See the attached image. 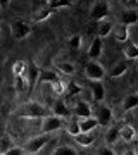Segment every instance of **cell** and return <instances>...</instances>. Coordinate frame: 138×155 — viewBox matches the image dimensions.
<instances>
[{"instance_id":"cell-3","label":"cell","mask_w":138,"mask_h":155,"mask_svg":"<svg viewBox=\"0 0 138 155\" xmlns=\"http://www.w3.org/2000/svg\"><path fill=\"white\" fill-rule=\"evenodd\" d=\"M109 16V2L105 0H99V2H93L92 7H90V19L92 21H105Z\"/></svg>"},{"instance_id":"cell-39","label":"cell","mask_w":138,"mask_h":155,"mask_svg":"<svg viewBox=\"0 0 138 155\" xmlns=\"http://www.w3.org/2000/svg\"><path fill=\"white\" fill-rule=\"evenodd\" d=\"M0 35H2V26H0Z\"/></svg>"},{"instance_id":"cell-35","label":"cell","mask_w":138,"mask_h":155,"mask_svg":"<svg viewBox=\"0 0 138 155\" xmlns=\"http://www.w3.org/2000/svg\"><path fill=\"white\" fill-rule=\"evenodd\" d=\"M99 155H116V153L109 147H102V148H99Z\"/></svg>"},{"instance_id":"cell-16","label":"cell","mask_w":138,"mask_h":155,"mask_svg":"<svg viewBox=\"0 0 138 155\" xmlns=\"http://www.w3.org/2000/svg\"><path fill=\"white\" fill-rule=\"evenodd\" d=\"M54 9H50L49 5L47 7H42V9H38V11L33 12V21L35 22H45L49 17H52V14H54Z\"/></svg>"},{"instance_id":"cell-33","label":"cell","mask_w":138,"mask_h":155,"mask_svg":"<svg viewBox=\"0 0 138 155\" xmlns=\"http://www.w3.org/2000/svg\"><path fill=\"white\" fill-rule=\"evenodd\" d=\"M66 86H64V83L62 81H59V83H55V84H52V91H54L55 95H62L64 91H66Z\"/></svg>"},{"instance_id":"cell-17","label":"cell","mask_w":138,"mask_h":155,"mask_svg":"<svg viewBox=\"0 0 138 155\" xmlns=\"http://www.w3.org/2000/svg\"><path fill=\"white\" fill-rule=\"evenodd\" d=\"M79 122V127H81V133H92L97 126H100L97 117H90V119H81Z\"/></svg>"},{"instance_id":"cell-21","label":"cell","mask_w":138,"mask_h":155,"mask_svg":"<svg viewBox=\"0 0 138 155\" xmlns=\"http://www.w3.org/2000/svg\"><path fill=\"white\" fill-rule=\"evenodd\" d=\"M119 138H121V129L119 127L112 126L107 129V133H105V143L107 145H114Z\"/></svg>"},{"instance_id":"cell-8","label":"cell","mask_w":138,"mask_h":155,"mask_svg":"<svg viewBox=\"0 0 138 155\" xmlns=\"http://www.w3.org/2000/svg\"><path fill=\"white\" fill-rule=\"evenodd\" d=\"M62 124H64V122H62V119H61V117H57V116L45 117L43 124H42V134L54 133V131H57V129H61Z\"/></svg>"},{"instance_id":"cell-24","label":"cell","mask_w":138,"mask_h":155,"mask_svg":"<svg viewBox=\"0 0 138 155\" xmlns=\"http://www.w3.org/2000/svg\"><path fill=\"white\" fill-rule=\"evenodd\" d=\"M74 140H76L78 145H81V147H90V145H93V134L92 133H81L78 134V136H74Z\"/></svg>"},{"instance_id":"cell-26","label":"cell","mask_w":138,"mask_h":155,"mask_svg":"<svg viewBox=\"0 0 138 155\" xmlns=\"http://www.w3.org/2000/svg\"><path fill=\"white\" fill-rule=\"evenodd\" d=\"M47 5L55 11V9H64V7L74 5V2H69V0H49V2H47Z\"/></svg>"},{"instance_id":"cell-6","label":"cell","mask_w":138,"mask_h":155,"mask_svg":"<svg viewBox=\"0 0 138 155\" xmlns=\"http://www.w3.org/2000/svg\"><path fill=\"white\" fill-rule=\"evenodd\" d=\"M85 76L88 78V81H102L105 78V69L97 61H90L85 66Z\"/></svg>"},{"instance_id":"cell-38","label":"cell","mask_w":138,"mask_h":155,"mask_svg":"<svg viewBox=\"0 0 138 155\" xmlns=\"http://www.w3.org/2000/svg\"><path fill=\"white\" fill-rule=\"evenodd\" d=\"M136 90H138V79H136Z\"/></svg>"},{"instance_id":"cell-9","label":"cell","mask_w":138,"mask_h":155,"mask_svg":"<svg viewBox=\"0 0 138 155\" xmlns=\"http://www.w3.org/2000/svg\"><path fill=\"white\" fill-rule=\"evenodd\" d=\"M117 19H119V24H124V26H133V24H138V11L136 9H124L117 14Z\"/></svg>"},{"instance_id":"cell-36","label":"cell","mask_w":138,"mask_h":155,"mask_svg":"<svg viewBox=\"0 0 138 155\" xmlns=\"http://www.w3.org/2000/svg\"><path fill=\"white\" fill-rule=\"evenodd\" d=\"M11 5V0H0V9H7Z\"/></svg>"},{"instance_id":"cell-40","label":"cell","mask_w":138,"mask_h":155,"mask_svg":"<svg viewBox=\"0 0 138 155\" xmlns=\"http://www.w3.org/2000/svg\"><path fill=\"white\" fill-rule=\"evenodd\" d=\"M0 155H7V153H5V152H4V153H0Z\"/></svg>"},{"instance_id":"cell-7","label":"cell","mask_w":138,"mask_h":155,"mask_svg":"<svg viewBox=\"0 0 138 155\" xmlns=\"http://www.w3.org/2000/svg\"><path fill=\"white\" fill-rule=\"evenodd\" d=\"M95 117H97V121H99L100 126L109 127L110 122H112V110H110V107L99 105L95 109Z\"/></svg>"},{"instance_id":"cell-23","label":"cell","mask_w":138,"mask_h":155,"mask_svg":"<svg viewBox=\"0 0 138 155\" xmlns=\"http://www.w3.org/2000/svg\"><path fill=\"white\" fill-rule=\"evenodd\" d=\"M123 52H124V57H126L128 61L138 59V45H135V43H128L126 47L123 48Z\"/></svg>"},{"instance_id":"cell-30","label":"cell","mask_w":138,"mask_h":155,"mask_svg":"<svg viewBox=\"0 0 138 155\" xmlns=\"http://www.w3.org/2000/svg\"><path fill=\"white\" fill-rule=\"evenodd\" d=\"M81 90H83V86H81V84H78L76 81H71V83L67 84V95H69V97L79 95V93H81Z\"/></svg>"},{"instance_id":"cell-12","label":"cell","mask_w":138,"mask_h":155,"mask_svg":"<svg viewBox=\"0 0 138 155\" xmlns=\"http://www.w3.org/2000/svg\"><path fill=\"white\" fill-rule=\"evenodd\" d=\"M102 48H104V43H102V38L95 36L90 43V48H88V57L92 61H97L100 55H102Z\"/></svg>"},{"instance_id":"cell-5","label":"cell","mask_w":138,"mask_h":155,"mask_svg":"<svg viewBox=\"0 0 138 155\" xmlns=\"http://www.w3.org/2000/svg\"><path fill=\"white\" fill-rule=\"evenodd\" d=\"M49 141H50V134H38V136H35V138L28 140L26 147H24V153L36 155Z\"/></svg>"},{"instance_id":"cell-32","label":"cell","mask_w":138,"mask_h":155,"mask_svg":"<svg viewBox=\"0 0 138 155\" xmlns=\"http://www.w3.org/2000/svg\"><path fill=\"white\" fill-rule=\"evenodd\" d=\"M14 88H16L17 91H24V90H28V84H26V81H24V78L22 76L14 78Z\"/></svg>"},{"instance_id":"cell-1","label":"cell","mask_w":138,"mask_h":155,"mask_svg":"<svg viewBox=\"0 0 138 155\" xmlns=\"http://www.w3.org/2000/svg\"><path fill=\"white\" fill-rule=\"evenodd\" d=\"M17 117L22 119H38V117H49V110L43 105H40L38 102L29 100L22 105L21 110H17Z\"/></svg>"},{"instance_id":"cell-2","label":"cell","mask_w":138,"mask_h":155,"mask_svg":"<svg viewBox=\"0 0 138 155\" xmlns=\"http://www.w3.org/2000/svg\"><path fill=\"white\" fill-rule=\"evenodd\" d=\"M40 72L42 71H40V67L35 64L33 59H28L26 61V71L22 74V78H24V81H26V84H28V91H33V88L36 86Z\"/></svg>"},{"instance_id":"cell-28","label":"cell","mask_w":138,"mask_h":155,"mask_svg":"<svg viewBox=\"0 0 138 155\" xmlns=\"http://www.w3.org/2000/svg\"><path fill=\"white\" fill-rule=\"evenodd\" d=\"M81 41H83L81 35H72L71 38L67 40V47L71 50H79L81 48Z\"/></svg>"},{"instance_id":"cell-31","label":"cell","mask_w":138,"mask_h":155,"mask_svg":"<svg viewBox=\"0 0 138 155\" xmlns=\"http://www.w3.org/2000/svg\"><path fill=\"white\" fill-rule=\"evenodd\" d=\"M67 133L71 134V136H78V134H81L79 122H69V124H67Z\"/></svg>"},{"instance_id":"cell-25","label":"cell","mask_w":138,"mask_h":155,"mask_svg":"<svg viewBox=\"0 0 138 155\" xmlns=\"http://www.w3.org/2000/svg\"><path fill=\"white\" fill-rule=\"evenodd\" d=\"M57 71L62 72V74H66V76H71V74H74V71H76V67H74V64L72 62H59L57 64Z\"/></svg>"},{"instance_id":"cell-4","label":"cell","mask_w":138,"mask_h":155,"mask_svg":"<svg viewBox=\"0 0 138 155\" xmlns=\"http://www.w3.org/2000/svg\"><path fill=\"white\" fill-rule=\"evenodd\" d=\"M11 33L16 40H24L31 35V24L24 19H14L11 24Z\"/></svg>"},{"instance_id":"cell-10","label":"cell","mask_w":138,"mask_h":155,"mask_svg":"<svg viewBox=\"0 0 138 155\" xmlns=\"http://www.w3.org/2000/svg\"><path fill=\"white\" fill-rule=\"evenodd\" d=\"M88 86L95 102H102L105 98V86L102 81H88Z\"/></svg>"},{"instance_id":"cell-11","label":"cell","mask_w":138,"mask_h":155,"mask_svg":"<svg viewBox=\"0 0 138 155\" xmlns=\"http://www.w3.org/2000/svg\"><path fill=\"white\" fill-rule=\"evenodd\" d=\"M72 114L76 117H81V119H90L92 117V107H90L88 102H76V105L72 109Z\"/></svg>"},{"instance_id":"cell-14","label":"cell","mask_w":138,"mask_h":155,"mask_svg":"<svg viewBox=\"0 0 138 155\" xmlns=\"http://www.w3.org/2000/svg\"><path fill=\"white\" fill-rule=\"evenodd\" d=\"M61 81V78L57 76L55 71H49V69H43L40 72V78H38V83H50V84H55Z\"/></svg>"},{"instance_id":"cell-41","label":"cell","mask_w":138,"mask_h":155,"mask_svg":"<svg viewBox=\"0 0 138 155\" xmlns=\"http://www.w3.org/2000/svg\"><path fill=\"white\" fill-rule=\"evenodd\" d=\"M136 116H138V109H136Z\"/></svg>"},{"instance_id":"cell-22","label":"cell","mask_w":138,"mask_h":155,"mask_svg":"<svg viewBox=\"0 0 138 155\" xmlns=\"http://www.w3.org/2000/svg\"><path fill=\"white\" fill-rule=\"evenodd\" d=\"M128 71V62L126 61H121V62H117L116 66L110 69V72H109V76L110 78H121V76H124V72Z\"/></svg>"},{"instance_id":"cell-19","label":"cell","mask_w":138,"mask_h":155,"mask_svg":"<svg viewBox=\"0 0 138 155\" xmlns=\"http://www.w3.org/2000/svg\"><path fill=\"white\" fill-rule=\"evenodd\" d=\"M133 109H138V93H131L128 95L126 98L123 100V110L130 112Z\"/></svg>"},{"instance_id":"cell-15","label":"cell","mask_w":138,"mask_h":155,"mask_svg":"<svg viewBox=\"0 0 138 155\" xmlns=\"http://www.w3.org/2000/svg\"><path fill=\"white\" fill-rule=\"evenodd\" d=\"M112 31H114V24H112L110 21H107V19L97 24V36L102 38V40H104L105 36H109Z\"/></svg>"},{"instance_id":"cell-29","label":"cell","mask_w":138,"mask_h":155,"mask_svg":"<svg viewBox=\"0 0 138 155\" xmlns=\"http://www.w3.org/2000/svg\"><path fill=\"white\" fill-rule=\"evenodd\" d=\"M52 155H78V152L74 148H71V147H57V148L52 152Z\"/></svg>"},{"instance_id":"cell-37","label":"cell","mask_w":138,"mask_h":155,"mask_svg":"<svg viewBox=\"0 0 138 155\" xmlns=\"http://www.w3.org/2000/svg\"><path fill=\"white\" fill-rule=\"evenodd\" d=\"M123 155H136V152H135V150H124V152H123Z\"/></svg>"},{"instance_id":"cell-27","label":"cell","mask_w":138,"mask_h":155,"mask_svg":"<svg viewBox=\"0 0 138 155\" xmlns=\"http://www.w3.org/2000/svg\"><path fill=\"white\" fill-rule=\"evenodd\" d=\"M24 71H26V61H16L14 62V66H12V74H14V78L22 76Z\"/></svg>"},{"instance_id":"cell-34","label":"cell","mask_w":138,"mask_h":155,"mask_svg":"<svg viewBox=\"0 0 138 155\" xmlns=\"http://www.w3.org/2000/svg\"><path fill=\"white\" fill-rule=\"evenodd\" d=\"M7 155H22L24 153V148H19V147H12V148H9L5 152Z\"/></svg>"},{"instance_id":"cell-20","label":"cell","mask_w":138,"mask_h":155,"mask_svg":"<svg viewBox=\"0 0 138 155\" xmlns=\"http://www.w3.org/2000/svg\"><path fill=\"white\" fill-rule=\"evenodd\" d=\"M52 112H54V116H57V117H69L71 116V110L67 109V105L62 102V100H59V102H55V105H54V109H52Z\"/></svg>"},{"instance_id":"cell-13","label":"cell","mask_w":138,"mask_h":155,"mask_svg":"<svg viewBox=\"0 0 138 155\" xmlns=\"http://www.w3.org/2000/svg\"><path fill=\"white\" fill-rule=\"evenodd\" d=\"M112 35H114L116 41L124 43V41H128V38H130V28H128V26H124V24H117V26H114Z\"/></svg>"},{"instance_id":"cell-18","label":"cell","mask_w":138,"mask_h":155,"mask_svg":"<svg viewBox=\"0 0 138 155\" xmlns=\"http://www.w3.org/2000/svg\"><path fill=\"white\" fill-rule=\"evenodd\" d=\"M121 140H124L126 143H131L136 140V131H135V127L130 126V124H124L121 127Z\"/></svg>"}]
</instances>
